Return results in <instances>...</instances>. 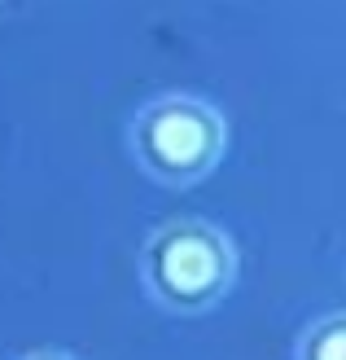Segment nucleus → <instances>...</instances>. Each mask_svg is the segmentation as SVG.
Returning a JSON list of instances; mask_svg holds the SVG:
<instances>
[{
    "label": "nucleus",
    "mask_w": 346,
    "mask_h": 360,
    "mask_svg": "<svg viewBox=\"0 0 346 360\" xmlns=\"http://www.w3.org/2000/svg\"><path fill=\"white\" fill-rule=\"evenodd\" d=\"M18 360H75V356H66V352H27Z\"/></svg>",
    "instance_id": "obj_4"
},
{
    "label": "nucleus",
    "mask_w": 346,
    "mask_h": 360,
    "mask_svg": "<svg viewBox=\"0 0 346 360\" xmlns=\"http://www.w3.org/2000/svg\"><path fill=\"white\" fill-rule=\"evenodd\" d=\"M241 259L232 238L197 215L162 220L140 246V285L162 312L202 316L232 295Z\"/></svg>",
    "instance_id": "obj_1"
},
{
    "label": "nucleus",
    "mask_w": 346,
    "mask_h": 360,
    "mask_svg": "<svg viewBox=\"0 0 346 360\" xmlns=\"http://www.w3.org/2000/svg\"><path fill=\"white\" fill-rule=\"evenodd\" d=\"M224 146H228L224 115L211 101L189 93L154 97L149 105H140L132 128H127V150H132L136 167L171 189L206 180L220 167Z\"/></svg>",
    "instance_id": "obj_2"
},
{
    "label": "nucleus",
    "mask_w": 346,
    "mask_h": 360,
    "mask_svg": "<svg viewBox=\"0 0 346 360\" xmlns=\"http://www.w3.org/2000/svg\"><path fill=\"white\" fill-rule=\"evenodd\" d=\"M294 360H346V312H324L298 334Z\"/></svg>",
    "instance_id": "obj_3"
}]
</instances>
